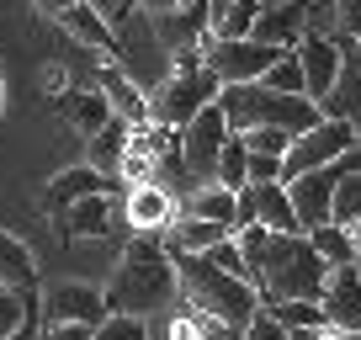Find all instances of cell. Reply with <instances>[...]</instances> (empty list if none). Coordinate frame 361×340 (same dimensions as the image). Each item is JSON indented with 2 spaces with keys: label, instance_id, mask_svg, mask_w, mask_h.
<instances>
[{
  "label": "cell",
  "instance_id": "cell-10",
  "mask_svg": "<svg viewBox=\"0 0 361 340\" xmlns=\"http://www.w3.org/2000/svg\"><path fill=\"white\" fill-rule=\"evenodd\" d=\"M345 176H350V165H345V159H335V165H324V170H308V176L287 181L293 207H298V218H303V234L335 224V197H340V181H345Z\"/></svg>",
  "mask_w": 361,
  "mask_h": 340
},
{
  "label": "cell",
  "instance_id": "cell-16",
  "mask_svg": "<svg viewBox=\"0 0 361 340\" xmlns=\"http://www.w3.org/2000/svg\"><path fill=\"white\" fill-rule=\"evenodd\" d=\"M117 218H123V202H117L112 192H102V197H85V202H75L54 229H59L64 239H106V234L117 229Z\"/></svg>",
  "mask_w": 361,
  "mask_h": 340
},
{
  "label": "cell",
  "instance_id": "cell-21",
  "mask_svg": "<svg viewBox=\"0 0 361 340\" xmlns=\"http://www.w3.org/2000/svg\"><path fill=\"white\" fill-rule=\"evenodd\" d=\"M228 229L224 224H207V218H192V213H180L176 224L165 229V250L170 255H207L213 245H224Z\"/></svg>",
  "mask_w": 361,
  "mask_h": 340
},
{
  "label": "cell",
  "instance_id": "cell-11",
  "mask_svg": "<svg viewBox=\"0 0 361 340\" xmlns=\"http://www.w3.org/2000/svg\"><path fill=\"white\" fill-rule=\"evenodd\" d=\"M106 293L102 287H90V282H59L54 293L43 298V319L48 324H106Z\"/></svg>",
  "mask_w": 361,
  "mask_h": 340
},
{
  "label": "cell",
  "instance_id": "cell-41",
  "mask_svg": "<svg viewBox=\"0 0 361 340\" xmlns=\"http://www.w3.org/2000/svg\"><path fill=\"white\" fill-rule=\"evenodd\" d=\"M329 329H293V340H324Z\"/></svg>",
  "mask_w": 361,
  "mask_h": 340
},
{
  "label": "cell",
  "instance_id": "cell-8",
  "mask_svg": "<svg viewBox=\"0 0 361 340\" xmlns=\"http://www.w3.org/2000/svg\"><path fill=\"white\" fill-rule=\"evenodd\" d=\"M228 138H234V128H228L224 107H207L202 117H192V123L180 128V159H186L197 186H207L218 176V154L228 149Z\"/></svg>",
  "mask_w": 361,
  "mask_h": 340
},
{
  "label": "cell",
  "instance_id": "cell-33",
  "mask_svg": "<svg viewBox=\"0 0 361 340\" xmlns=\"http://www.w3.org/2000/svg\"><path fill=\"white\" fill-rule=\"evenodd\" d=\"M207 261H213L218 272H228V277H245V282H250V261H245V250H239V239H234V234H228L224 245H213V250H207Z\"/></svg>",
  "mask_w": 361,
  "mask_h": 340
},
{
  "label": "cell",
  "instance_id": "cell-34",
  "mask_svg": "<svg viewBox=\"0 0 361 340\" xmlns=\"http://www.w3.org/2000/svg\"><path fill=\"white\" fill-rule=\"evenodd\" d=\"M356 218H361V170L340 181V197H335V224H345V229H350Z\"/></svg>",
  "mask_w": 361,
  "mask_h": 340
},
{
  "label": "cell",
  "instance_id": "cell-3",
  "mask_svg": "<svg viewBox=\"0 0 361 340\" xmlns=\"http://www.w3.org/2000/svg\"><path fill=\"white\" fill-rule=\"evenodd\" d=\"M176 277H180V298H186V308L202 314V319H224V324L250 329V319L266 308L260 293H255V282L218 272L207 255H176Z\"/></svg>",
  "mask_w": 361,
  "mask_h": 340
},
{
  "label": "cell",
  "instance_id": "cell-24",
  "mask_svg": "<svg viewBox=\"0 0 361 340\" xmlns=\"http://www.w3.org/2000/svg\"><path fill=\"white\" fill-rule=\"evenodd\" d=\"M0 287H16V293H37V261L32 250L16 234L0 229Z\"/></svg>",
  "mask_w": 361,
  "mask_h": 340
},
{
  "label": "cell",
  "instance_id": "cell-1",
  "mask_svg": "<svg viewBox=\"0 0 361 340\" xmlns=\"http://www.w3.org/2000/svg\"><path fill=\"white\" fill-rule=\"evenodd\" d=\"M176 293H180V277H176V255L165 250V234H133V245L123 250L117 277L106 282V308L149 319Z\"/></svg>",
  "mask_w": 361,
  "mask_h": 340
},
{
  "label": "cell",
  "instance_id": "cell-35",
  "mask_svg": "<svg viewBox=\"0 0 361 340\" xmlns=\"http://www.w3.org/2000/svg\"><path fill=\"white\" fill-rule=\"evenodd\" d=\"M245 340H293V329L282 324V319L271 314V308H260L255 319H250V329H245Z\"/></svg>",
  "mask_w": 361,
  "mask_h": 340
},
{
  "label": "cell",
  "instance_id": "cell-36",
  "mask_svg": "<svg viewBox=\"0 0 361 340\" xmlns=\"http://www.w3.org/2000/svg\"><path fill=\"white\" fill-rule=\"evenodd\" d=\"M335 22H340V37L361 43V0H335Z\"/></svg>",
  "mask_w": 361,
  "mask_h": 340
},
{
  "label": "cell",
  "instance_id": "cell-22",
  "mask_svg": "<svg viewBox=\"0 0 361 340\" xmlns=\"http://www.w3.org/2000/svg\"><path fill=\"white\" fill-rule=\"evenodd\" d=\"M128 144H133V123L112 117V123H106L102 133L90 138L85 165H90V170H102V176H117V170H123V159H128Z\"/></svg>",
  "mask_w": 361,
  "mask_h": 340
},
{
  "label": "cell",
  "instance_id": "cell-9",
  "mask_svg": "<svg viewBox=\"0 0 361 340\" xmlns=\"http://www.w3.org/2000/svg\"><path fill=\"white\" fill-rule=\"evenodd\" d=\"M350 37L340 32H308L303 43H298V64H303V80H308V102L324 107L329 96H335L340 85V69H345V54H350Z\"/></svg>",
  "mask_w": 361,
  "mask_h": 340
},
{
  "label": "cell",
  "instance_id": "cell-29",
  "mask_svg": "<svg viewBox=\"0 0 361 340\" xmlns=\"http://www.w3.org/2000/svg\"><path fill=\"white\" fill-rule=\"evenodd\" d=\"M260 85H266V91H282V96H308V80H303V64H298V48L276 59V64L266 69V80H260Z\"/></svg>",
  "mask_w": 361,
  "mask_h": 340
},
{
  "label": "cell",
  "instance_id": "cell-15",
  "mask_svg": "<svg viewBox=\"0 0 361 340\" xmlns=\"http://www.w3.org/2000/svg\"><path fill=\"white\" fill-rule=\"evenodd\" d=\"M96 85H102V96L112 102V112L123 117V123H133V128H149V123H154V96H149L123 64H102Z\"/></svg>",
  "mask_w": 361,
  "mask_h": 340
},
{
  "label": "cell",
  "instance_id": "cell-13",
  "mask_svg": "<svg viewBox=\"0 0 361 340\" xmlns=\"http://www.w3.org/2000/svg\"><path fill=\"white\" fill-rule=\"evenodd\" d=\"M180 218V202L176 192H165L159 181H144V186H128L123 197V224L133 234H165L170 224Z\"/></svg>",
  "mask_w": 361,
  "mask_h": 340
},
{
  "label": "cell",
  "instance_id": "cell-25",
  "mask_svg": "<svg viewBox=\"0 0 361 340\" xmlns=\"http://www.w3.org/2000/svg\"><path fill=\"white\" fill-rule=\"evenodd\" d=\"M324 117H345V123H361V43L345 54V69H340L335 96L324 102Z\"/></svg>",
  "mask_w": 361,
  "mask_h": 340
},
{
  "label": "cell",
  "instance_id": "cell-18",
  "mask_svg": "<svg viewBox=\"0 0 361 340\" xmlns=\"http://www.w3.org/2000/svg\"><path fill=\"white\" fill-rule=\"evenodd\" d=\"M303 27H308L303 0H271L266 11H260V22H255V43H271V48H282V54H293V48L308 37Z\"/></svg>",
  "mask_w": 361,
  "mask_h": 340
},
{
  "label": "cell",
  "instance_id": "cell-27",
  "mask_svg": "<svg viewBox=\"0 0 361 340\" xmlns=\"http://www.w3.org/2000/svg\"><path fill=\"white\" fill-rule=\"evenodd\" d=\"M218 186H228V192H245L250 186V149H245V138H228V149L218 154V176H213Z\"/></svg>",
  "mask_w": 361,
  "mask_h": 340
},
{
  "label": "cell",
  "instance_id": "cell-14",
  "mask_svg": "<svg viewBox=\"0 0 361 340\" xmlns=\"http://www.w3.org/2000/svg\"><path fill=\"white\" fill-rule=\"evenodd\" d=\"M102 192H112V176H102V170H90V165H69V170H59L54 181L43 186V213L59 224V218H64L75 202L102 197Z\"/></svg>",
  "mask_w": 361,
  "mask_h": 340
},
{
  "label": "cell",
  "instance_id": "cell-23",
  "mask_svg": "<svg viewBox=\"0 0 361 340\" xmlns=\"http://www.w3.org/2000/svg\"><path fill=\"white\" fill-rule=\"evenodd\" d=\"M59 27H64L75 43H85V48H102V54H112V48H117V37H112L117 27L106 22L90 0H85V6H75V11H64V16H59Z\"/></svg>",
  "mask_w": 361,
  "mask_h": 340
},
{
  "label": "cell",
  "instance_id": "cell-5",
  "mask_svg": "<svg viewBox=\"0 0 361 340\" xmlns=\"http://www.w3.org/2000/svg\"><path fill=\"white\" fill-rule=\"evenodd\" d=\"M218 96H224V80L202 64V48L176 54L170 75L154 85V123L170 128V133H180L192 117H202L207 107H218Z\"/></svg>",
  "mask_w": 361,
  "mask_h": 340
},
{
  "label": "cell",
  "instance_id": "cell-20",
  "mask_svg": "<svg viewBox=\"0 0 361 340\" xmlns=\"http://www.w3.org/2000/svg\"><path fill=\"white\" fill-rule=\"evenodd\" d=\"M180 213L207 218V224H224L228 234H239V229H245V213H239V192H228V186H218V181L197 186V192L180 202Z\"/></svg>",
  "mask_w": 361,
  "mask_h": 340
},
{
  "label": "cell",
  "instance_id": "cell-38",
  "mask_svg": "<svg viewBox=\"0 0 361 340\" xmlns=\"http://www.w3.org/2000/svg\"><path fill=\"white\" fill-rule=\"evenodd\" d=\"M138 11H144L149 22H165V16L186 11V0H138Z\"/></svg>",
  "mask_w": 361,
  "mask_h": 340
},
{
  "label": "cell",
  "instance_id": "cell-42",
  "mask_svg": "<svg viewBox=\"0 0 361 340\" xmlns=\"http://www.w3.org/2000/svg\"><path fill=\"white\" fill-rule=\"evenodd\" d=\"M324 340H361V335H345V329H329Z\"/></svg>",
  "mask_w": 361,
  "mask_h": 340
},
{
  "label": "cell",
  "instance_id": "cell-44",
  "mask_svg": "<svg viewBox=\"0 0 361 340\" xmlns=\"http://www.w3.org/2000/svg\"><path fill=\"white\" fill-rule=\"evenodd\" d=\"M0 112H6V80H0Z\"/></svg>",
  "mask_w": 361,
  "mask_h": 340
},
{
  "label": "cell",
  "instance_id": "cell-40",
  "mask_svg": "<svg viewBox=\"0 0 361 340\" xmlns=\"http://www.w3.org/2000/svg\"><path fill=\"white\" fill-rule=\"evenodd\" d=\"M75 6H85V0H37V11H48L54 22H59L64 11H75Z\"/></svg>",
  "mask_w": 361,
  "mask_h": 340
},
{
  "label": "cell",
  "instance_id": "cell-4",
  "mask_svg": "<svg viewBox=\"0 0 361 340\" xmlns=\"http://www.w3.org/2000/svg\"><path fill=\"white\" fill-rule=\"evenodd\" d=\"M218 107H224L228 128L234 133H250V128H282V133H308V128L324 123V107L308 102V96H282V91H266V85H224V96H218Z\"/></svg>",
  "mask_w": 361,
  "mask_h": 340
},
{
  "label": "cell",
  "instance_id": "cell-28",
  "mask_svg": "<svg viewBox=\"0 0 361 340\" xmlns=\"http://www.w3.org/2000/svg\"><path fill=\"white\" fill-rule=\"evenodd\" d=\"M266 308L282 319L287 329H329L324 303H314V298H287V303H266Z\"/></svg>",
  "mask_w": 361,
  "mask_h": 340
},
{
  "label": "cell",
  "instance_id": "cell-37",
  "mask_svg": "<svg viewBox=\"0 0 361 340\" xmlns=\"http://www.w3.org/2000/svg\"><path fill=\"white\" fill-rule=\"evenodd\" d=\"M90 6H96V11H102L106 22H112V27H123L128 16L138 11V0H90Z\"/></svg>",
  "mask_w": 361,
  "mask_h": 340
},
{
  "label": "cell",
  "instance_id": "cell-26",
  "mask_svg": "<svg viewBox=\"0 0 361 340\" xmlns=\"http://www.w3.org/2000/svg\"><path fill=\"white\" fill-rule=\"evenodd\" d=\"M314 250L329 261V272H340V266H356L361 255H356V239H350V229L345 224H324V229H314Z\"/></svg>",
  "mask_w": 361,
  "mask_h": 340
},
{
  "label": "cell",
  "instance_id": "cell-12",
  "mask_svg": "<svg viewBox=\"0 0 361 340\" xmlns=\"http://www.w3.org/2000/svg\"><path fill=\"white\" fill-rule=\"evenodd\" d=\"M239 213H245V224H260V229H271V234H303V218H298L293 192H287L282 181L245 186V192H239Z\"/></svg>",
  "mask_w": 361,
  "mask_h": 340
},
{
  "label": "cell",
  "instance_id": "cell-19",
  "mask_svg": "<svg viewBox=\"0 0 361 340\" xmlns=\"http://www.w3.org/2000/svg\"><path fill=\"white\" fill-rule=\"evenodd\" d=\"M54 112L64 117L69 128H80L85 138H96L106 123H112V102L102 96V85H80V91H64V96H54Z\"/></svg>",
  "mask_w": 361,
  "mask_h": 340
},
{
  "label": "cell",
  "instance_id": "cell-6",
  "mask_svg": "<svg viewBox=\"0 0 361 340\" xmlns=\"http://www.w3.org/2000/svg\"><path fill=\"white\" fill-rule=\"evenodd\" d=\"M356 144H361L356 123H345V117H324L319 128H308V133L293 138V149H287V159H282V181H298V176H308V170L335 165V159H345Z\"/></svg>",
  "mask_w": 361,
  "mask_h": 340
},
{
  "label": "cell",
  "instance_id": "cell-7",
  "mask_svg": "<svg viewBox=\"0 0 361 340\" xmlns=\"http://www.w3.org/2000/svg\"><path fill=\"white\" fill-rule=\"evenodd\" d=\"M276 59H282V48L255 43V37H207L202 43V64L224 85H255V80H266V69Z\"/></svg>",
  "mask_w": 361,
  "mask_h": 340
},
{
  "label": "cell",
  "instance_id": "cell-43",
  "mask_svg": "<svg viewBox=\"0 0 361 340\" xmlns=\"http://www.w3.org/2000/svg\"><path fill=\"white\" fill-rule=\"evenodd\" d=\"M350 239H356V255H361V218L350 224Z\"/></svg>",
  "mask_w": 361,
  "mask_h": 340
},
{
  "label": "cell",
  "instance_id": "cell-2",
  "mask_svg": "<svg viewBox=\"0 0 361 340\" xmlns=\"http://www.w3.org/2000/svg\"><path fill=\"white\" fill-rule=\"evenodd\" d=\"M250 282H255L260 303H287V298H324L329 287V261L314 250L308 234H271L266 250L250 261Z\"/></svg>",
  "mask_w": 361,
  "mask_h": 340
},
{
  "label": "cell",
  "instance_id": "cell-17",
  "mask_svg": "<svg viewBox=\"0 0 361 340\" xmlns=\"http://www.w3.org/2000/svg\"><path fill=\"white\" fill-rule=\"evenodd\" d=\"M324 319L329 329H345V335H361V272L356 266H340L329 272V287H324Z\"/></svg>",
  "mask_w": 361,
  "mask_h": 340
},
{
  "label": "cell",
  "instance_id": "cell-30",
  "mask_svg": "<svg viewBox=\"0 0 361 340\" xmlns=\"http://www.w3.org/2000/svg\"><path fill=\"white\" fill-rule=\"evenodd\" d=\"M239 138L250 154H271V159H287V149H293V133H282V128H250Z\"/></svg>",
  "mask_w": 361,
  "mask_h": 340
},
{
  "label": "cell",
  "instance_id": "cell-39",
  "mask_svg": "<svg viewBox=\"0 0 361 340\" xmlns=\"http://www.w3.org/2000/svg\"><path fill=\"white\" fill-rule=\"evenodd\" d=\"M43 340H96V329L90 324H48Z\"/></svg>",
  "mask_w": 361,
  "mask_h": 340
},
{
  "label": "cell",
  "instance_id": "cell-32",
  "mask_svg": "<svg viewBox=\"0 0 361 340\" xmlns=\"http://www.w3.org/2000/svg\"><path fill=\"white\" fill-rule=\"evenodd\" d=\"M22 319H27V293L0 287V340H11L16 329H22Z\"/></svg>",
  "mask_w": 361,
  "mask_h": 340
},
{
  "label": "cell",
  "instance_id": "cell-31",
  "mask_svg": "<svg viewBox=\"0 0 361 340\" xmlns=\"http://www.w3.org/2000/svg\"><path fill=\"white\" fill-rule=\"evenodd\" d=\"M96 340H149V319L106 314V324H96Z\"/></svg>",
  "mask_w": 361,
  "mask_h": 340
}]
</instances>
